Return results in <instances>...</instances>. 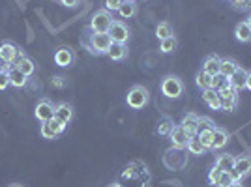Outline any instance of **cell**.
Returning <instances> with one entry per match:
<instances>
[{
    "label": "cell",
    "mask_w": 251,
    "mask_h": 187,
    "mask_svg": "<svg viewBox=\"0 0 251 187\" xmlns=\"http://www.w3.org/2000/svg\"><path fill=\"white\" fill-rule=\"evenodd\" d=\"M107 34L111 36L113 43H122V45H126V43H127V40H129V26H127L124 21H118V19H115Z\"/></svg>",
    "instance_id": "8"
},
{
    "label": "cell",
    "mask_w": 251,
    "mask_h": 187,
    "mask_svg": "<svg viewBox=\"0 0 251 187\" xmlns=\"http://www.w3.org/2000/svg\"><path fill=\"white\" fill-rule=\"evenodd\" d=\"M240 66L236 64V60H232V58H221V64H220V73L223 77H232L234 71L238 70Z\"/></svg>",
    "instance_id": "24"
},
{
    "label": "cell",
    "mask_w": 251,
    "mask_h": 187,
    "mask_svg": "<svg viewBox=\"0 0 251 187\" xmlns=\"http://www.w3.org/2000/svg\"><path fill=\"white\" fill-rule=\"evenodd\" d=\"M107 56H109L113 62H122V60L127 58V47L122 45V43H113L109 52H107Z\"/></svg>",
    "instance_id": "20"
},
{
    "label": "cell",
    "mask_w": 251,
    "mask_h": 187,
    "mask_svg": "<svg viewBox=\"0 0 251 187\" xmlns=\"http://www.w3.org/2000/svg\"><path fill=\"white\" fill-rule=\"evenodd\" d=\"M107 187H122L120 184H111V186H107Z\"/></svg>",
    "instance_id": "46"
},
{
    "label": "cell",
    "mask_w": 251,
    "mask_h": 187,
    "mask_svg": "<svg viewBox=\"0 0 251 187\" xmlns=\"http://www.w3.org/2000/svg\"><path fill=\"white\" fill-rule=\"evenodd\" d=\"M246 81H248V71H246L244 68H238V70L234 71V75L230 77V86L240 92V90L246 88Z\"/></svg>",
    "instance_id": "21"
},
{
    "label": "cell",
    "mask_w": 251,
    "mask_h": 187,
    "mask_svg": "<svg viewBox=\"0 0 251 187\" xmlns=\"http://www.w3.org/2000/svg\"><path fill=\"white\" fill-rule=\"evenodd\" d=\"M227 187H244V186L240 184V180H234V182H230V184Z\"/></svg>",
    "instance_id": "43"
},
{
    "label": "cell",
    "mask_w": 251,
    "mask_h": 187,
    "mask_svg": "<svg viewBox=\"0 0 251 187\" xmlns=\"http://www.w3.org/2000/svg\"><path fill=\"white\" fill-rule=\"evenodd\" d=\"M126 0H105V10H109L111 13L113 11H118V8L124 4Z\"/></svg>",
    "instance_id": "37"
},
{
    "label": "cell",
    "mask_w": 251,
    "mask_h": 187,
    "mask_svg": "<svg viewBox=\"0 0 251 187\" xmlns=\"http://www.w3.org/2000/svg\"><path fill=\"white\" fill-rule=\"evenodd\" d=\"M13 68H17V70L25 73L26 77H32L34 71H36V64L32 62V58H28L26 54H21V56L13 62Z\"/></svg>",
    "instance_id": "17"
},
{
    "label": "cell",
    "mask_w": 251,
    "mask_h": 187,
    "mask_svg": "<svg viewBox=\"0 0 251 187\" xmlns=\"http://www.w3.org/2000/svg\"><path fill=\"white\" fill-rule=\"evenodd\" d=\"M178 47V40L173 36V38H167V40H163V42L159 43V51L169 54V52H175Z\"/></svg>",
    "instance_id": "32"
},
{
    "label": "cell",
    "mask_w": 251,
    "mask_h": 187,
    "mask_svg": "<svg viewBox=\"0 0 251 187\" xmlns=\"http://www.w3.org/2000/svg\"><path fill=\"white\" fill-rule=\"evenodd\" d=\"M169 139H171V142H173V146L175 148H186L189 142V139H191V135H189L188 131L182 127V125L178 124L173 127V131H171V135H169Z\"/></svg>",
    "instance_id": "11"
},
{
    "label": "cell",
    "mask_w": 251,
    "mask_h": 187,
    "mask_svg": "<svg viewBox=\"0 0 251 187\" xmlns=\"http://www.w3.org/2000/svg\"><path fill=\"white\" fill-rule=\"evenodd\" d=\"M232 176L234 180H242V178L251 174V154H242V156L234 157V166H232Z\"/></svg>",
    "instance_id": "7"
},
{
    "label": "cell",
    "mask_w": 251,
    "mask_h": 187,
    "mask_svg": "<svg viewBox=\"0 0 251 187\" xmlns=\"http://www.w3.org/2000/svg\"><path fill=\"white\" fill-rule=\"evenodd\" d=\"M21 54H25V52H23L13 42L0 43V60L4 64H11V66H13V62H15Z\"/></svg>",
    "instance_id": "9"
},
{
    "label": "cell",
    "mask_w": 251,
    "mask_h": 187,
    "mask_svg": "<svg viewBox=\"0 0 251 187\" xmlns=\"http://www.w3.org/2000/svg\"><path fill=\"white\" fill-rule=\"evenodd\" d=\"M8 75H10V86H13V88H25L28 84V77L23 71H19L17 68H13V66L8 71Z\"/></svg>",
    "instance_id": "19"
},
{
    "label": "cell",
    "mask_w": 251,
    "mask_h": 187,
    "mask_svg": "<svg viewBox=\"0 0 251 187\" xmlns=\"http://www.w3.org/2000/svg\"><path fill=\"white\" fill-rule=\"evenodd\" d=\"M182 150H184V148H175V146H173V150H167L163 161H165V165H167L171 170H180V168H184V166L188 165V156H186V152H182Z\"/></svg>",
    "instance_id": "5"
},
{
    "label": "cell",
    "mask_w": 251,
    "mask_h": 187,
    "mask_svg": "<svg viewBox=\"0 0 251 187\" xmlns=\"http://www.w3.org/2000/svg\"><path fill=\"white\" fill-rule=\"evenodd\" d=\"M0 71H4V62L0 60Z\"/></svg>",
    "instance_id": "47"
},
{
    "label": "cell",
    "mask_w": 251,
    "mask_h": 187,
    "mask_svg": "<svg viewBox=\"0 0 251 187\" xmlns=\"http://www.w3.org/2000/svg\"><path fill=\"white\" fill-rule=\"evenodd\" d=\"M10 86V75L8 71H0V92Z\"/></svg>",
    "instance_id": "39"
},
{
    "label": "cell",
    "mask_w": 251,
    "mask_h": 187,
    "mask_svg": "<svg viewBox=\"0 0 251 187\" xmlns=\"http://www.w3.org/2000/svg\"><path fill=\"white\" fill-rule=\"evenodd\" d=\"M229 2L236 11H248V0H229Z\"/></svg>",
    "instance_id": "38"
},
{
    "label": "cell",
    "mask_w": 251,
    "mask_h": 187,
    "mask_svg": "<svg viewBox=\"0 0 251 187\" xmlns=\"http://www.w3.org/2000/svg\"><path fill=\"white\" fill-rule=\"evenodd\" d=\"M175 122L169 118V116H163L161 120H159V124H157V135L161 137H169L171 135V131H173V127H175Z\"/></svg>",
    "instance_id": "28"
},
{
    "label": "cell",
    "mask_w": 251,
    "mask_h": 187,
    "mask_svg": "<svg viewBox=\"0 0 251 187\" xmlns=\"http://www.w3.org/2000/svg\"><path fill=\"white\" fill-rule=\"evenodd\" d=\"M51 83H52V86H54V88H62V86H66V81H64L62 77H54Z\"/></svg>",
    "instance_id": "41"
},
{
    "label": "cell",
    "mask_w": 251,
    "mask_h": 187,
    "mask_svg": "<svg viewBox=\"0 0 251 187\" xmlns=\"http://www.w3.org/2000/svg\"><path fill=\"white\" fill-rule=\"evenodd\" d=\"M248 10L251 11V0H248Z\"/></svg>",
    "instance_id": "48"
},
{
    "label": "cell",
    "mask_w": 251,
    "mask_h": 187,
    "mask_svg": "<svg viewBox=\"0 0 251 187\" xmlns=\"http://www.w3.org/2000/svg\"><path fill=\"white\" fill-rule=\"evenodd\" d=\"M229 139H230V135H229V131L227 129H223V127H216L214 129V139H212V148L210 150H223L225 146L229 144Z\"/></svg>",
    "instance_id": "14"
},
{
    "label": "cell",
    "mask_w": 251,
    "mask_h": 187,
    "mask_svg": "<svg viewBox=\"0 0 251 187\" xmlns=\"http://www.w3.org/2000/svg\"><path fill=\"white\" fill-rule=\"evenodd\" d=\"M75 60V54L70 47H58L54 51V64L60 68H70Z\"/></svg>",
    "instance_id": "13"
},
{
    "label": "cell",
    "mask_w": 251,
    "mask_h": 187,
    "mask_svg": "<svg viewBox=\"0 0 251 187\" xmlns=\"http://www.w3.org/2000/svg\"><path fill=\"white\" fill-rule=\"evenodd\" d=\"M230 182H234V176H232V172H221V176H220V180H218L216 187H227Z\"/></svg>",
    "instance_id": "35"
},
{
    "label": "cell",
    "mask_w": 251,
    "mask_h": 187,
    "mask_svg": "<svg viewBox=\"0 0 251 187\" xmlns=\"http://www.w3.org/2000/svg\"><path fill=\"white\" fill-rule=\"evenodd\" d=\"M180 125H182L191 137L197 135V131H199V116L195 115V113H188V115L182 116Z\"/></svg>",
    "instance_id": "16"
},
{
    "label": "cell",
    "mask_w": 251,
    "mask_h": 187,
    "mask_svg": "<svg viewBox=\"0 0 251 187\" xmlns=\"http://www.w3.org/2000/svg\"><path fill=\"white\" fill-rule=\"evenodd\" d=\"M34 116L40 122L52 120L54 118V103H52L51 99H40L38 105H36V109H34Z\"/></svg>",
    "instance_id": "10"
},
{
    "label": "cell",
    "mask_w": 251,
    "mask_h": 187,
    "mask_svg": "<svg viewBox=\"0 0 251 187\" xmlns=\"http://www.w3.org/2000/svg\"><path fill=\"white\" fill-rule=\"evenodd\" d=\"M216 129V127H214ZM214 129H204V131H199L197 133V139L201 140V144L204 146L206 150L212 148V139H214Z\"/></svg>",
    "instance_id": "31"
},
{
    "label": "cell",
    "mask_w": 251,
    "mask_h": 187,
    "mask_svg": "<svg viewBox=\"0 0 251 187\" xmlns=\"http://www.w3.org/2000/svg\"><path fill=\"white\" fill-rule=\"evenodd\" d=\"M202 101L208 105L212 111H221V97H220V92L218 90H214V88H206V90H202Z\"/></svg>",
    "instance_id": "15"
},
{
    "label": "cell",
    "mask_w": 251,
    "mask_h": 187,
    "mask_svg": "<svg viewBox=\"0 0 251 187\" xmlns=\"http://www.w3.org/2000/svg\"><path fill=\"white\" fill-rule=\"evenodd\" d=\"M216 127V124L212 122V118H208V116H199V131H204V129H214ZM197 131V133H199Z\"/></svg>",
    "instance_id": "34"
},
{
    "label": "cell",
    "mask_w": 251,
    "mask_h": 187,
    "mask_svg": "<svg viewBox=\"0 0 251 187\" xmlns=\"http://www.w3.org/2000/svg\"><path fill=\"white\" fill-rule=\"evenodd\" d=\"M246 23H248V24H250V28H251V13H250V17H248V19H246Z\"/></svg>",
    "instance_id": "45"
},
{
    "label": "cell",
    "mask_w": 251,
    "mask_h": 187,
    "mask_svg": "<svg viewBox=\"0 0 251 187\" xmlns=\"http://www.w3.org/2000/svg\"><path fill=\"white\" fill-rule=\"evenodd\" d=\"M221 172H223V170H221V168H218L216 165H214V168H212V170L208 172V182L212 184V186H216V184H218V180H220Z\"/></svg>",
    "instance_id": "36"
},
{
    "label": "cell",
    "mask_w": 251,
    "mask_h": 187,
    "mask_svg": "<svg viewBox=\"0 0 251 187\" xmlns=\"http://www.w3.org/2000/svg\"><path fill=\"white\" fill-rule=\"evenodd\" d=\"M220 64H221V58L218 54H210V56H206V60L202 62V71L212 75V77H216L220 73Z\"/></svg>",
    "instance_id": "18"
},
{
    "label": "cell",
    "mask_w": 251,
    "mask_h": 187,
    "mask_svg": "<svg viewBox=\"0 0 251 187\" xmlns=\"http://www.w3.org/2000/svg\"><path fill=\"white\" fill-rule=\"evenodd\" d=\"M195 83H197V86H199L201 90L212 88V75H208V73H204L201 70V71L195 75Z\"/></svg>",
    "instance_id": "29"
},
{
    "label": "cell",
    "mask_w": 251,
    "mask_h": 187,
    "mask_svg": "<svg viewBox=\"0 0 251 187\" xmlns=\"http://www.w3.org/2000/svg\"><path fill=\"white\" fill-rule=\"evenodd\" d=\"M58 2L62 4L64 8H70V10H72V8H77V6L81 4V0H58Z\"/></svg>",
    "instance_id": "40"
},
{
    "label": "cell",
    "mask_w": 251,
    "mask_h": 187,
    "mask_svg": "<svg viewBox=\"0 0 251 187\" xmlns=\"http://www.w3.org/2000/svg\"><path fill=\"white\" fill-rule=\"evenodd\" d=\"M113 13L109 10H98L90 17V23H88V28L92 32H109V28H111V24H113Z\"/></svg>",
    "instance_id": "4"
},
{
    "label": "cell",
    "mask_w": 251,
    "mask_h": 187,
    "mask_svg": "<svg viewBox=\"0 0 251 187\" xmlns=\"http://www.w3.org/2000/svg\"><path fill=\"white\" fill-rule=\"evenodd\" d=\"M175 34H173V26L169 24V23L161 21L157 23L156 26V38L159 40V42H163V40H167V38H173Z\"/></svg>",
    "instance_id": "27"
},
{
    "label": "cell",
    "mask_w": 251,
    "mask_h": 187,
    "mask_svg": "<svg viewBox=\"0 0 251 187\" xmlns=\"http://www.w3.org/2000/svg\"><path fill=\"white\" fill-rule=\"evenodd\" d=\"M216 166L221 168L223 172H230L234 166V156L232 154H220L216 157Z\"/></svg>",
    "instance_id": "25"
},
{
    "label": "cell",
    "mask_w": 251,
    "mask_h": 187,
    "mask_svg": "<svg viewBox=\"0 0 251 187\" xmlns=\"http://www.w3.org/2000/svg\"><path fill=\"white\" fill-rule=\"evenodd\" d=\"M8 187H25L23 184H11V186H8Z\"/></svg>",
    "instance_id": "44"
},
{
    "label": "cell",
    "mask_w": 251,
    "mask_h": 187,
    "mask_svg": "<svg viewBox=\"0 0 251 187\" xmlns=\"http://www.w3.org/2000/svg\"><path fill=\"white\" fill-rule=\"evenodd\" d=\"M83 45L86 47V51L94 56H103L109 52L111 45H113V40L107 32H92L88 26L84 28V36H83Z\"/></svg>",
    "instance_id": "1"
},
{
    "label": "cell",
    "mask_w": 251,
    "mask_h": 187,
    "mask_svg": "<svg viewBox=\"0 0 251 187\" xmlns=\"http://www.w3.org/2000/svg\"><path fill=\"white\" fill-rule=\"evenodd\" d=\"M220 97L221 99H229V101H238V90H234L232 86L223 88V90H220Z\"/></svg>",
    "instance_id": "33"
},
{
    "label": "cell",
    "mask_w": 251,
    "mask_h": 187,
    "mask_svg": "<svg viewBox=\"0 0 251 187\" xmlns=\"http://www.w3.org/2000/svg\"><path fill=\"white\" fill-rule=\"evenodd\" d=\"M246 88L251 92V71H248V81H246Z\"/></svg>",
    "instance_id": "42"
},
{
    "label": "cell",
    "mask_w": 251,
    "mask_h": 187,
    "mask_svg": "<svg viewBox=\"0 0 251 187\" xmlns=\"http://www.w3.org/2000/svg\"><path fill=\"white\" fill-rule=\"evenodd\" d=\"M74 107L70 103H58V105H54V118L58 120V122H62L64 125H68L72 120H74Z\"/></svg>",
    "instance_id": "12"
},
{
    "label": "cell",
    "mask_w": 251,
    "mask_h": 187,
    "mask_svg": "<svg viewBox=\"0 0 251 187\" xmlns=\"http://www.w3.org/2000/svg\"><path fill=\"white\" fill-rule=\"evenodd\" d=\"M234 36H236V40L242 43H250L251 42V28L250 24L246 21H242L236 24V28H234Z\"/></svg>",
    "instance_id": "23"
},
{
    "label": "cell",
    "mask_w": 251,
    "mask_h": 187,
    "mask_svg": "<svg viewBox=\"0 0 251 187\" xmlns=\"http://www.w3.org/2000/svg\"><path fill=\"white\" fill-rule=\"evenodd\" d=\"M118 15H120V19H133L137 15V4L135 0H126L124 4L118 8L116 11Z\"/></svg>",
    "instance_id": "22"
},
{
    "label": "cell",
    "mask_w": 251,
    "mask_h": 187,
    "mask_svg": "<svg viewBox=\"0 0 251 187\" xmlns=\"http://www.w3.org/2000/svg\"><path fill=\"white\" fill-rule=\"evenodd\" d=\"M161 92L169 99H178L184 94V83H182V79L176 77V75L163 77V81H161Z\"/></svg>",
    "instance_id": "3"
},
{
    "label": "cell",
    "mask_w": 251,
    "mask_h": 187,
    "mask_svg": "<svg viewBox=\"0 0 251 187\" xmlns=\"http://www.w3.org/2000/svg\"><path fill=\"white\" fill-rule=\"evenodd\" d=\"M68 125H64L62 122H58L56 118H52L49 122H42V127H40V135L47 140H56L58 137L66 131Z\"/></svg>",
    "instance_id": "6"
},
{
    "label": "cell",
    "mask_w": 251,
    "mask_h": 187,
    "mask_svg": "<svg viewBox=\"0 0 251 187\" xmlns=\"http://www.w3.org/2000/svg\"><path fill=\"white\" fill-rule=\"evenodd\" d=\"M126 103L129 109H145L148 103H150V92H148L147 86H141V84H135L131 86L127 94H126Z\"/></svg>",
    "instance_id": "2"
},
{
    "label": "cell",
    "mask_w": 251,
    "mask_h": 187,
    "mask_svg": "<svg viewBox=\"0 0 251 187\" xmlns=\"http://www.w3.org/2000/svg\"><path fill=\"white\" fill-rule=\"evenodd\" d=\"M229 86H230L229 77H223L221 73H218L216 77H212V88H214V90H218V92H220V90H223V88H229Z\"/></svg>",
    "instance_id": "30"
},
{
    "label": "cell",
    "mask_w": 251,
    "mask_h": 187,
    "mask_svg": "<svg viewBox=\"0 0 251 187\" xmlns=\"http://www.w3.org/2000/svg\"><path fill=\"white\" fill-rule=\"evenodd\" d=\"M186 150H188L189 154H193V156H204L208 150L204 148V146L201 144V140L197 139V135H193L191 139H189L188 146H186Z\"/></svg>",
    "instance_id": "26"
}]
</instances>
